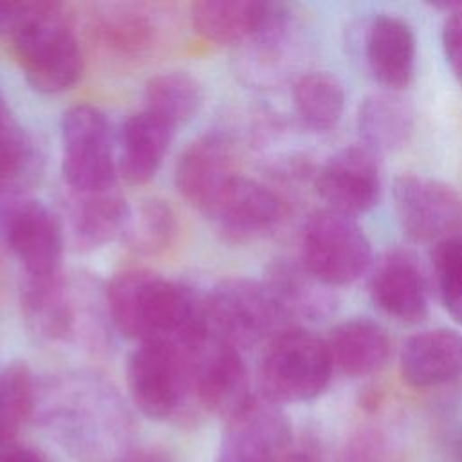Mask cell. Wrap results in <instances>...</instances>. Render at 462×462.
I'll use <instances>...</instances> for the list:
<instances>
[{"label":"cell","instance_id":"cell-1","mask_svg":"<svg viewBox=\"0 0 462 462\" xmlns=\"http://www.w3.org/2000/svg\"><path fill=\"white\" fill-rule=\"evenodd\" d=\"M114 330L188 354L208 334L206 296L148 269H125L105 287Z\"/></svg>","mask_w":462,"mask_h":462},{"label":"cell","instance_id":"cell-2","mask_svg":"<svg viewBox=\"0 0 462 462\" xmlns=\"http://www.w3.org/2000/svg\"><path fill=\"white\" fill-rule=\"evenodd\" d=\"M78 451L101 455L105 442L125 431V410L116 392L88 375H67L36 386L34 410Z\"/></svg>","mask_w":462,"mask_h":462},{"label":"cell","instance_id":"cell-3","mask_svg":"<svg viewBox=\"0 0 462 462\" xmlns=\"http://www.w3.org/2000/svg\"><path fill=\"white\" fill-rule=\"evenodd\" d=\"M332 372L327 339L303 327H289L269 341L262 356V397L274 404L312 401L327 390Z\"/></svg>","mask_w":462,"mask_h":462},{"label":"cell","instance_id":"cell-4","mask_svg":"<svg viewBox=\"0 0 462 462\" xmlns=\"http://www.w3.org/2000/svg\"><path fill=\"white\" fill-rule=\"evenodd\" d=\"M206 321L211 336L238 350L289 328L267 283L242 276L226 278L206 294Z\"/></svg>","mask_w":462,"mask_h":462},{"label":"cell","instance_id":"cell-5","mask_svg":"<svg viewBox=\"0 0 462 462\" xmlns=\"http://www.w3.org/2000/svg\"><path fill=\"white\" fill-rule=\"evenodd\" d=\"M300 260L332 289L357 282L374 263L370 238L357 218L330 208H321L307 218Z\"/></svg>","mask_w":462,"mask_h":462},{"label":"cell","instance_id":"cell-6","mask_svg":"<svg viewBox=\"0 0 462 462\" xmlns=\"http://www.w3.org/2000/svg\"><path fill=\"white\" fill-rule=\"evenodd\" d=\"M25 81L40 94L72 88L83 74V51L61 11L34 20L11 38Z\"/></svg>","mask_w":462,"mask_h":462},{"label":"cell","instance_id":"cell-7","mask_svg":"<svg viewBox=\"0 0 462 462\" xmlns=\"http://www.w3.org/2000/svg\"><path fill=\"white\" fill-rule=\"evenodd\" d=\"M61 175L70 191L116 186L117 159L106 116L87 103L67 108L60 125Z\"/></svg>","mask_w":462,"mask_h":462},{"label":"cell","instance_id":"cell-8","mask_svg":"<svg viewBox=\"0 0 462 462\" xmlns=\"http://www.w3.org/2000/svg\"><path fill=\"white\" fill-rule=\"evenodd\" d=\"M0 236L22 267V276L61 273L65 233L58 215L32 199H7L0 211Z\"/></svg>","mask_w":462,"mask_h":462},{"label":"cell","instance_id":"cell-9","mask_svg":"<svg viewBox=\"0 0 462 462\" xmlns=\"http://www.w3.org/2000/svg\"><path fill=\"white\" fill-rule=\"evenodd\" d=\"M392 197L399 226L413 242L439 244L462 231V195L440 179L401 173Z\"/></svg>","mask_w":462,"mask_h":462},{"label":"cell","instance_id":"cell-10","mask_svg":"<svg viewBox=\"0 0 462 462\" xmlns=\"http://www.w3.org/2000/svg\"><path fill=\"white\" fill-rule=\"evenodd\" d=\"M186 372L189 399L226 420L253 397L240 350L211 334L186 354Z\"/></svg>","mask_w":462,"mask_h":462},{"label":"cell","instance_id":"cell-11","mask_svg":"<svg viewBox=\"0 0 462 462\" xmlns=\"http://www.w3.org/2000/svg\"><path fill=\"white\" fill-rule=\"evenodd\" d=\"M126 386L148 419H168L189 399L186 354L159 343H139L128 356Z\"/></svg>","mask_w":462,"mask_h":462},{"label":"cell","instance_id":"cell-12","mask_svg":"<svg viewBox=\"0 0 462 462\" xmlns=\"http://www.w3.org/2000/svg\"><path fill=\"white\" fill-rule=\"evenodd\" d=\"M265 397H251L227 419L217 462H289L291 424Z\"/></svg>","mask_w":462,"mask_h":462},{"label":"cell","instance_id":"cell-13","mask_svg":"<svg viewBox=\"0 0 462 462\" xmlns=\"http://www.w3.org/2000/svg\"><path fill=\"white\" fill-rule=\"evenodd\" d=\"M314 186L327 208L354 218L368 213L383 195L379 155L365 144L345 146L319 166Z\"/></svg>","mask_w":462,"mask_h":462},{"label":"cell","instance_id":"cell-14","mask_svg":"<svg viewBox=\"0 0 462 462\" xmlns=\"http://www.w3.org/2000/svg\"><path fill=\"white\" fill-rule=\"evenodd\" d=\"M283 202L269 186L236 175L208 217L224 240L244 244L273 231L283 218Z\"/></svg>","mask_w":462,"mask_h":462},{"label":"cell","instance_id":"cell-15","mask_svg":"<svg viewBox=\"0 0 462 462\" xmlns=\"http://www.w3.org/2000/svg\"><path fill=\"white\" fill-rule=\"evenodd\" d=\"M372 303L401 323H419L428 314V283L419 260L406 249H388L368 271Z\"/></svg>","mask_w":462,"mask_h":462},{"label":"cell","instance_id":"cell-16","mask_svg":"<svg viewBox=\"0 0 462 462\" xmlns=\"http://www.w3.org/2000/svg\"><path fill=\"white\" fill-rule=\"evenodd\" d=\"M238 175L231 144L218 134L189 143L175 164V188L184 200L206 217Z\"/></svg>","mask_w":462,"mask_h":462},{"label":"cell","instance_id":"cell-17","mask_svg":"<svg viewBox=\"0 0 462 462\" xmlns=\"http://www.w3.org/2000/svg\"><path fill=\"white\" fill-rule=\"evenodd\" d=\"M130 215L123 193L112 186L97 191L67 193L61 226L74 251H96L121 236Z\"/></svg>","mask_w":462,"mask_h":462},{"label":"cell","instance_id":"cell-18","mask_svg":"<svg viewBox=\"0 0 462 462\" xmlns=\"http://www.w3.org/2000/svg\"><path fill=\"white\" fill-rule=\"evenodd\" d=\"M363 58L384 90L406 88L417 65V40L410 23L395 14H375L363 32Z\"/></svg>","mask_w":462,"mask_h":462},{"label":"cell","instance_id":"cell-19","mask_svg":"<svg viewBox=\"0 0 462 462\" xmlns=\"http://www.w3.org/2000/svg\"><path fill=\"white\" fill-rule=\"evenodd\" d=\"M20 310L27 334L38 343L74 339V298L70 280L63 273L22 276Z\"/></svg>","mask_w":462,"mask_h":462},{"label":"cell","instance_id":"cell-20","mask_svg":"<svg viewBox=\"0 0 462 462\" xmlns=\"http://www.w3.org/2000/svg\"><path fill=\"white\" fill-rule=\"evenodd\" d=\"M399 372L411 388H435L462 375V334L426 328L410 336L399 352Z\"/></svg>","mask_w":462,"mask_h":462},{"label":"cell","instance_id":"cell-21","mask_svg":"<svg viewBox=\"0 0 462 462\" xmlns=\"http://www.w3.org/2000/svg\"><path fill=\"white\" fill-rule=\"evenodd\" d=\"M276 2L254 0H204L191 7L193 31L226 47L249 45L267 25Z\"/></svg>","mask_w":462,"mask_h":462},{"label":"cell","instance_id":"cell-22","mask_svg":"<svg viewBox=\"0 0 462 462\" xmlns=\"http://www.w3.org/2000/svg\"><path fill=\"white\" fill-rule=\"evenodd\" d=\"M173 134V126L148 110L132 114L117 139V173L125 182L132 186L150 182L168 153Z\"/></svg>","mask_w":462,"mask_h":462},{"label":"cell","instance_id":"cell-23","mask_svg":"<svg viewBox=\"0 0 462 462\" xmlns=\"http://www.w3.org/2000/svg\"><path fill=\"white\" fill-rule=\"evenodd\" d=\"M325 339L334 368L348 377H366L379 372L392 352L386 328L365 316L337 323Z\"/></svg>","mask_w":462,"mask_h":462},{"label":"cell","instance_id":"cell-24","mask_svg":"<svg viewBox=\"0 0 462 462\" xmlns=\"http://www.w3.org/2000/svg\"><path fill=\"white\" fill-rule=\"evenodd\" d=\"M88 34L105 52L121 60H135L155 45L159 29L155 18L143 7L108 4L90 14Z\"/></svg>","mask_w":462,"mask_h":462},{"label":"cell","instance_id":"cell-25","mask_svg":"<svg viewBox=\"0 0 462 462\" xmlns=\"http://www.w3.org/2000/svg\"><path fill=\"white\" fill-rule=\"evenodd\" d=\"M289 319L323 321L334 314L337 300L332 287L319 282L300 262L280 260L263 280Z\"/></svg>","mask_w":462,"mask_h":462},{"label":"cell","instance_id":"cell-26","mask_svg":"<svg viewBox=\"0 0 462 462\" xmlns=\"http://www.w3.org/2000/svg\"><path fill=\"white\" fill-rule=\"evenodd\" d=\"M357 132L366 148L379 153L401 150L415 130V110L399 92L368 94L357 108Z\"/></svg>","mask_w":462,"mask_h":462},{"label":"cell","instance_id":"cell-27","mask_svg":"<svg viewBox=\"0 0 462 462\" xmlns=\"http://www.w3.org/2000/svg\"><path fill=\"white\" fill-rule=\"evenodd\" d=\"M40 153L0 96V197H14L40 173Z\"/></svg>","mask_w":462,"mask_h":462},{"label":"cell","instance_id":"cell-28","mask_svg":"<svg viewBox=\"0 0 462 462\" xmlns=\"http://www.w3.org/2000/svg\"><path fill=\"white\" fill-rule=\"evenodd\" d=\"M204 105L202 83L184 70H164L144 85V110L177 128L191 121Z\"/></svg>","mask_w":462,"mask_h":462},{"label":"cell","instance_id":"cell-29","mask_svg":"<svg viewBox=\"0 0 462 462\" xmlns=\"http://www.w3.org/2000/svg\"><path fill=\"white\" fill-rule=\"evenodd\" d=\"M292 105L300 121L316 132H328L345 110L343 83L327 70L301 74L292 85Z\"/></svg>","mask_w":462,"mask_h":462},{"label":"cell","instance_id":"cell-30","mask_svg":"<svg viewBox=\"0 0 462 462\" xmlns=\"http://www.w3.org/2000/svg\"><path fill=\"white\" fill-rule=\"evenodd\" d=\"M179 224L173 208L157 197L143 199L130 215L121 238L126 247L143 256L164 253L177 238Z\"/></svg>","mask_w":462,"mask_h":462},{"label":"cell","instance_id":"cell-31","mask_svg":"<svg viewBox=\"0 0 462 462\" xmlns=\"http://www.w3.org/2000/svg\"><path fill=\"white\" fill-rule=\"evenodd\" d=\"M36 381L23 361L0 370V446L13 444L22 424L34 411Z\"/></svg>","mask_w":462,"mask_h":462},{"label":"cell","instance_id":"cell-32","mask_svg":"<svg viewBox=\"0 0 462 462\" xmlns=\"http://www.w3.org/2000/svg\"><path fill=\"white\" fill-rule=\"evenodd\" d=\"M431 265L444 310L462 325V231L435 244Z\"/></svg>","mask_w":462,"mask_h":462},{"label":"cell","instance_id":"cell-33","mask_svg":"<svg viewBox=\"0 0 462 462\" xmlns=\"http://www.w3.org/2000/svg\"><path fill=\"white\" fill-rule=\"evenodd\" d=\"M61 11L56 2L45 0H0V36L13 38L34 20Z\"/></svg>","mask_w":462,"mask_h":462},{"label":"cell","instance_id":"cell-34","mask_svg":"<svg viewBox=\"0 0 462 462\" xmlns=\"http://www.w3.org/2000/svg\"><path fill=\"white\" fill-rule=\"evenodd\" d=\"M442 51L453 76L462 85V4L453 5L442 23Z\"/></svg>","mask_w":462,"mask_h":462},{"label":"cell","instance_id":"cell-35","mask_svg":"<svg viewBox=\"0 0 462 462\" xmlns=\"http://www.w3.org/2000/svg\"><path fill=\"white\" fill-rule=\"evenodd\" d=\"M0 462H42L40 457L23 448H16L14 444L0 446Z\"/></svg>","mask_w":462,"mask_h":462},{"label":"cell","instance_id":"cell-36","mask_svg":"<svg viewBox=\"0 0 462 462\" xmlns=\"http://www.w3.org/2000/svg\"><path fill=\"white\" fill-rule=\"evenodd\" d=\"M119 462H166V458L155 449H135L121 455Z\"/></svg>","mask_w":462,"mask_h":462},{"label":"cell","instance_id":"cell-37","mask_svg":"<svg viewBox=\"0 0 462 462\" xmlns=\"http://www.w3.org/2000/svg\"><path fill=\"white\" fill-rule=\"evenodd\" d=\"M455 455H457V460L462 462V437L457 440V448H455Z\"/></svg>","mask_w":462,"mask_h":462},{"label":"cell","instance_id":"cell-38","mask_svg":"<svg viewBox=\"0 0 462 462\" xmlns=\"http://www.w3.org/2000/svg\"><path fill=\"white\" fill-rule=\"evenodd\" d=\"M289 462H301L300 458H296V457H291V460Z\"/></svg>","mask_w":462,"mask_h":462}]
</instances>
